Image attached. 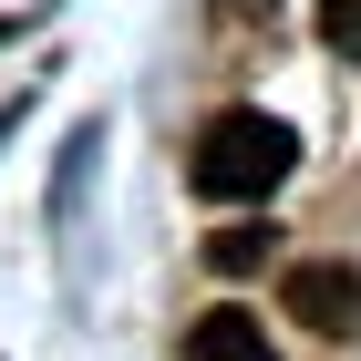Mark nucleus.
Here are the masks:
<instances>
[{"mask_svg": "<svg viewBox=\"0 0 361 361\" xmlns=\"http://www.w3.org/2000/svg\"><path fill=\"white\" fill-rule=\"evenodd\" d=\"M279 310H300L320 341H351L361 331V269L351 258H300V269L279 279Z\"/></svg>", "mask_w": 361, "mask_h": 361, "instance_id": "obj_2", "label": "nucleus"}, {"mask_svg": "<svg viewBox=\"0 0 361 361\" xmlns=\"http://www.w3.org/2000/svg\"><path fill=\"white\" fill-rule=\"evenodd\" d=\"M207 258H217L227 279H238V269H258V258H269V227H217V238H207Z\"/></svg>", "mask_w": 361, "mask_h": 361, "instance_id": "obj_4", "label": "nucleus"}, {"mask_svg": "<svg viewBox=\"0 0 361 361\" xmlns=\"http://www.w3.org/2000/svg\"><path fill=\"white\" fill-rule=\"evenodd\" d=\"M289 166H300V135H289L279 114L238 104V114H217V124L196 135L186 186L207 196V207H258V196H279V186H289Z\"/></svg>", "mask_w": 361, "mask_h": 361, "instance_id": "obj_1", "label": "nucleus"}, {"mask_svg": "<svg viewBox=\"0 0 361 361\" xmlns=\"http://www.w3.org/2000/svg\"><path fill=\"white\" fill-rule=\"evenodd\" d=\"M186 361H279V351H269V320L258 310H207L186 331Z\"/></svg>", "mask_w": 361, "mask_h": 361, "instance_id": "obj_3", "label": "nucleus"}, {"mask_svg": "<svg viewBox=\"0 0 361 361\" xmlns=\"http://www.w3.org/2000/svg\"><path fill=\"white\" fill-rule=\"evenodd\" d=\"M258 11H279V0H217V21H258Z\"/></svg>", "mask_w": 361, "mask_h": 361, "instance_id": "obj_6", "label": "nucleus"}, {"mask_svg": "<svg viewBox=\"0 0 361 361\" xmlns=\"http://www.w3.org/2000/svg\"><path fill=\"white\" fill-rule=\"evenodd\" d=\"M320 42L331 52H361V0H320Z\"/></svg>", "mask_w": 361, "mask_h": 361, "instance_id": "obj_5", "label": "nucleus"}]
</instances>
